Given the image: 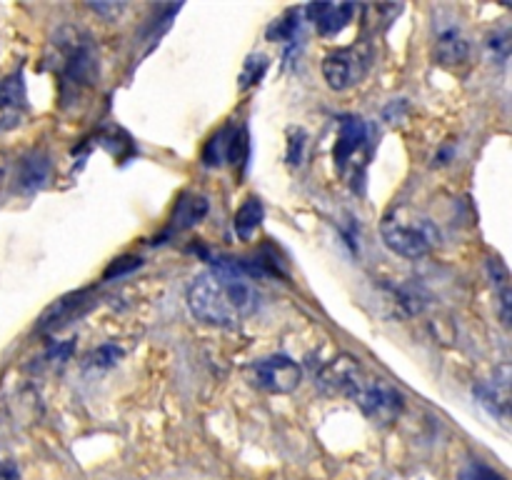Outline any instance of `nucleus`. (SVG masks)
Wrapping results in <instances>:
<instances>
[{
    "label": "nucleus",
    "instance_id": "6",
    "mask_svg": "<svg viewBox=\"0 0 512 480\" xmlns=\"http://www.w3.org/2000/svg\"><path fill=\"white\" fill-rule=\"evenodd\" d=\"M58 70L65 83L80 85L95 83L98 75V55L88 38L78 33H68V38H58Z\"/></svg>",
    "mask_w": 512,
    "mask_h": 480
},
{
    "label": "nucleus",
    "instance_id": "11",
    "mask_svg": "<svg viewBox=\"0 0 512 480\" xmlns=\"http://www.w3.org/2000/svg\"><path fill=\"white\" fill-rule=\"evenodd\" d=\"M363 370L365 368L360 365L358 358H353V355H338V358L330 360V363L320 370L318 385L330 395H348Z\"/></svg>",
    "mask_w": 512,
    "mask_h": 480
},
{
    "label": "nucleus",
    "instance_id": "24",
    "mask_svg": "<svg viewBox=\"0 0 512 480\" xmlns=\"http://www.w3.org/2000/svg\"><path fill=\"white\" fill-rule=\"evenodd\" d=\"M88 8L93 10V13L105 15L108 20H115L120 13H123L125 8H128V5H125V3H90Z\"/></svg>",
    "mask_w": 512,
    "mask_h": 480
},
{
    "label": "nucleus",
    "instance_id": "5",
    "mask_svg": "<svg viewBox=\"0 0 512 480\" xmlns=\"http://www.w3.org/2000/svg\"><path fill=\"white\" fill-rule=\"evenodd\" d=\"M303 380V368L288 355H268L248 365V383L263 393H293Z\"/></svg>",
    "mask_w": 512,
    "mask_h": 480
},
{
    "label": "nucleus",
    "instance_id": "3",
    "mask_svg": "<svg viewBox=\"0 0 512 480\" xmlns=\"http://www.w3.org/2000/svg\"><path fill=\"white\" fill-rule=\"evenodd\" d=\"M350 400H355L363 415L378 425H390L400 418L405 408V398L398 388L385 383L378 375H368V370L360 373L353 388L348 393Z\"/></svg>",
    "mask_w": 512,
    "mask_h": 480
},
{
    "label": "nucleus",
    "instance_id": "25",
    "mask_svg": "<svg viewBox=\"0 0 512 480\" xmlns=\"http://www.w3.org/2000/svg\"><path fill=\"white\" fill-rule=\"evenodd\" d=\"M18 465L13 463L10 458H0V480H18Z\"/></svg>",
    "mask_w": 512,
    "mask_h": 480
},
{
    "label": "nucleus",
    "instance_id": "21",
    "mask_svg": "<svg viewBox=\"0 0 512 480\" xmlns=\"http://www.w3.org/2000/svg\"><path fill=\"white\" fill-rule=\"evenodd\" d=\"M120 358H123V350H120L118 345L108 343L100 345V348L90 355V365H95V368H110V365L118 363Z\"/></svg>",
    "mask_w": 512,
    "mask_h": 480
},
{
    "label": "nucleus",
    "instance_id": "18",
    "mask_svg": "<svg viewBox=\"0 0 512 480\" xmlns=\"http://www.w3.org/2000/svg\"><path fill=\"white\" fill-rule=\"evenodd\" d=\"M458 480H505V475L483 460H468L460 470Z\"/></svg>",
    "mask_w": 512,
    "mask_h": 480
},
{
    "label": "nucleus",
    "instance_id": "23",
    "mask_svg": "<svg viewBox=\"0 0 512 480\" xmlns=\"http://www.w3.org/2000/svg\"><path fill=\"white\" fill-rule=\"evenodd\" d=\"M303 148H305V133L303 130H293L288 140V163L298 165L303 160Z\"/></svg>",
    "mask_w": 512,
    "mask_h": 480
},
{
    "label": "nucleus",
    "instance_id": "19",
    "mask_svg": "<svg viewBox=\"0 0 512 480\" xmlns=\"http://www.w3.org/2000/svg\"><path fill=\"white\" fill-rule=\"evenodd\" d=\"M265 70H268V58H265V55H250V58L245 60L243 73H240V90L258 83L265 75Z\"/></svg>",
    "mask_w": 512,
    "mask_h": 480
},
{
    "label": "nucleus",
    "instance_id": "12",
    "mask_svg": "<svg viewBox=\"0 0 512 480\" xmlns=\"http://www.w3.org/2000/svg\"><path fill=\"white\" fill-rule=\"evenodd\" d=\"M308 20L315 25L320 35L330 38V35H338L340 30L348 28L353 23L355 13H358V5L353 3H313L305 8Z\"/></svg>",
    "mask_w": 512,
    "mask_h": 480
},
{
    "label": "nucleus",
    "instance_id": "13",
    "mask_svg": "<svg viewBox=\"0 0 512 480\" xmlns=\"http://www.w3.org/2000/svg\"><path fill=\"white\" fill-rule=\"evenodd\" d=\"M470 55V43L460 28L448 25L445 30H440L438 38H435V58L443 65H458L465 63Z\"/></svg>",
    "mask_w": 512,
    "mask_h": 480
},
{
    "label": "nucleus",
    "instance_id": "1",
    "mask_svg": "<svg viewBox=\"0 0 512 480\" xmlns=\"http://www.w3.org/2000/svg\"><path fill=\"white\" fill-rule=\"evenodd\" d=\"M188 308L200 323L233 328L258 313L260 293L233 265L210 268L188 285Z\"/></svg>",
    "mask_w": 512,
    "mask_h": 480
},
{
    "label": "nucleus",
    "instance_id": "2",
    "mask_svg": "<svg viewBox=\"0 0 512 480\" xmlns=\"http://www.w3.org/2000/svg\"><path fill=\"white\" fill-rule=\"evenodd\" d=\"M383 243L400 258H423L440 243V230L433 220L410 205H398L388 210L380 220Z\"/></svg>",
    "mask_w": 512,
    "mask_h": 480
},
{
    "label": "nucleus",
    "instance_id": "10",
    "mask_svg": "<svg viewBox=\"0 0 512 480\" xmlns=\"http://www.w3.org/2000/svg\"><path fill=\"white\" fill-rule=\"evenodd\" d=\"M475 398L478 403L488 410L490 415H495L498 420H508L510 410V370L508 365L493 373V378L483 380V383L475 385Z\"/></svg>",
    "mask_w": 512,
    "mask_h": 480
},
{
    "label": "nucleus",
    "instance_id": "9",
    "mask_svg": "<svg viewBox=\"0 0 512 480\" xmlns=\"http://www.w3.org/2000/svg\"><path fill=\"white\" fill-rule=\"evenodd\" d=\"M28 110V95H25L23 75L15 73L0 80V133L18 128Z\"/></svg>",
    "mask_w": 512,
    "mask_h": 480
},
{
    "label": "nucleus",
    "instance_id": "4",
    "mask_svg": "<svg viewBox=\"0 0 512 480\" xmlns=\"http://www.w3.org/2000/svg\"><path fill=\"white\" fill-rule=\"evenodd\" d=\"M370 158V128L358 115H345L338 123V138L333 145V160L350 183L365 178Z\"/></svg>",
    "mask_w": 512,
    "mask_h": 480
},
{
    "label": "nucleus",
    "instance_id": "20",
    "mask_svg": "<svg viewBox=\"0 0 512 480\" xmlns=\"http://www.w3.org/2000/svg\"><path fill=\"white\" fill-rule=\"evenodd\" d=\"M295 30H298V20H295V13H290L288 18H280L270 25L268 38L278 40V43H285V40H293Z\"/></svg>",
    "mask_w": 512,
    "mask_h": 480
},
{
    "label": "nucleus",
    "instance_id": "7",
    "mask_svg": "<svg viewBox=\"0 0 512 480\" xmlns=\"http://www.w3.org/2000/svg\"><path fill=\"white\" fill-rule=\"evenodd\" d=\"M250 140L245 125H223L213 138L205 143L203 148V163L205 165H238L248 160Z\"/></svg>",
    "mask_w": 512,
    "mask_h": 480
},
{
    "label": "nucleus",
    "instance_id": "14",
    "mask_svg": "<svg viewBox=\"0 0 512 480\" xmlns=\"http://www.w3.org/2000/svg\"><path fill=\"white\" fill-rule=\"evenodd\" d=\"M208 198L203 195H195V193H185L180 195L178 203H175L173 210V230H188L193 225H198L200 220L208 215Z\"/></svg>",
    "mask_w": 512,
    "mask_h": 480
},
{
    "label": "nucleus",
    "instance_id": "22",
    "mask_svg": "<svg viewBox=\"0 0 512 480\" xmlns=\"http://www.w3.org/2000/svg\"><path fill=\"white\" fill-rule=\"evenodd\" d=\"M135 268H140V258H135V255H125V258L113 260V263L108 265V270H105L103 278L105 280H110V278L115 280V278H120V275L130 273V270H135Z\"/></svg>",
    "mask_w": 512,
    "mask_h": 480
},
{
    "label": "nucleus",
    "instance_id": "17",
    "mask_svg": "<svg viewBox=\"0 0 512 480\" xmlns=\"http://www.w3.org/2000/svg\"><path fill=\"white\" fill-rule=\"evenodd\" d=\"M265 220V208L260 203V198H248L238 208L233 218V230L240 240H250L260 230Z\"/></svg>",
    "mask_w": 512,
    "mask_h": 480
},
{
    "label": "nucleus",
    "instance_id": "15",
    "mask_svg": "<svg viewBox=\"0 0 512 480\" xmlns=\"http://www.w3.org/2000/svg\"><path fill=\"white\" fill-rule=\"evenodd\" d=\"M50 175V158L45 153H30L28 158H23L18 170V185L25 193H35L38 188H43L48 183Z\"/></svg>",
    "mask_w": 512,
    "mask_h": 480
},
{
    "label": "nucleus",
    "instance_id": "8",
    "mask_svg": "<svg viewBox=\"0 0 512 480\" xmlns=\"http://www.w3.org/2000/svg\"><path fill=\"white\" fill-rule=\"evenodd\" d=\"M368 55L360 48H340L323 58V78L333 90H348L368 73Z\"/></svg>",
    "mask_w": 512,
    "mask_h": 480
},
{
    "label": "nucleus",
    "instance_id": "16",
    "mask_svg": "<svg viewBox=\"0 0 512 480\" xmlns=\"http://www.w3.org/2000/svg\"><path fill=\"white\" fill-rule=\"evenodd\" d=\"M488 275H490V285H493L495 300H498L500 320H503V325H510V303H512L510 273H508V268L503 265V260L490 258L488 260Z\"/></svg>",
    "mask_w": 512,
    "mask_h": 480
}]
</instances>
